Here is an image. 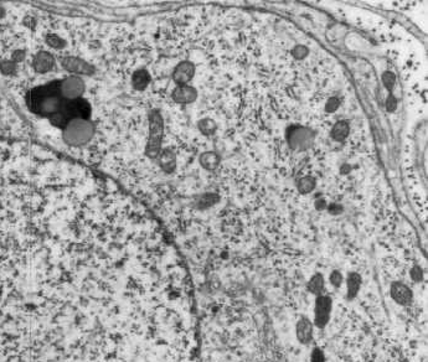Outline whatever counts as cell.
<instances>
[{
  "mask_svg": "<svg viewBox=\"0 0 428 362\" xmlns=\"http://www.w3.org/2000/svg\"><path fill=\"white\" fill-rule=\"evenodd\" d=\"M63 102L65 98L61 95V81L39 86L31 90L26 97V103L31 112L47 117L60 111Z\"/></svg>",
  "mask_w": 428,
  "mask_h": 362,
  "instance_id": "obj_1",
  "label": "cell"
},
{
  "mask_svg": "<svg viewBox=\"0 0 428 362\" xmlns=\"http://www.w3.org/2000/svg\"><path fill=\"white\" fill-rule=\"evenodd\" d=\"M95 134V125L90 120L72 119L63 129V140L71 147L87 144Z\"/></svg>",
  "mask_w": 428,
  "mask_h": 362,
  "instance_id": "obj_2",
  "label": "cell"
},
{
  "mask_svg": "<svg viewBox=\"0 0 428 362\" xmlns=\"http://www.w3.org/2000/svg\"><path fill=\"white\" fill-rule=\"evenodd\" d=\"M164 135V120L158 109L149 114V138L146 147V154L151 159H155L162 152V141Z\"/></svg>",
  "mask_w": 428,
  "mask_h": 362,
  "instance_id": "obj_3",
  "label": "cell"
},
{
  "mask_svg": "<svg viewBox=\"0 0 428 362\" xmlns=\"http://www.w3.org/2000/svg\"><path fill=\"white\" fill-rule=\"evenodd\" d=\"M288 146L293 150H307L314 143L315 135L312 129L303 125H291L286 130Z\"/></svg>",
  "mask_w": 428,
  "mask_h": 362,
  "instance_id": "obj_4",
  "label": "cell"
},
{
  "mask_svg": "<svg viewBox=\"0 0 428 362\" xmlns=\"http://www.w3.org/2000/svg\"><path fill=\"white\" fill-rule=\"evenodd\" d=\"M60 111L67 115L71 120L72 119L88 120L91 117V113H92L91 104L82 97L72 99V101H66L65 99V102H63Z\"/></svg>",
  "mask_w": 428,
  "mask_h": 362,
  "instance_id": "obj_5",
  "label": "cell"
},
{
  "mask_svg": "<svg viewBox=\"0 0 428 362\" xmlns=\"http://www.w3.org/2000/svg\"><path fill=\"white\" fill-rule=\"evenodd\" d=\"M333 300L328 296H318L314 307V324L317 328L324 329L330 319Z\"/></svg>",
  "mask_w": 428,
  "mask_h": 362,
  "instance_id": "obj_6",
  "label": "cell"
},
{
  "mask_svg": "<svg viewBox=\"0 0 428 362\" xmlns=\"http://www.w3.org/2000/svg\"><path fill=\"white\" fill-rule=\"evenodd\" d=\"M85 90L86 86L84 80L79 76H69L61 81V95L66 101L81 98Z\"/></svg>",
  "mask_w": 428,
  "mask_h": 362,
  "instance_id": "obj_7",
  "label": "cell"
},
{
  "mask_svg": "<svg viewBox=\"0 0 428 362\" xmlns=\"http://www.w3.org/2000/svg\"><path fill=\"white\" fill-rule=\"evenodd\" d=\"M390 296L395 303H397L398 305H402V307L410 305L413 300V293H412L410 286L401 283V281H395L391 284Z\"/></svg>",
  "mask_w": 428,
  "mask_h": 362,
  "instance_id": "obj_8",
  "label": "cell"
},
{
  "mask_svg": "<svg viewBox=\"0 0 428 362\" xmlns=\"http://www.w3.org/2000/svg\"><path fill=\"white\" fill-rule=\"evenodd\" d=\"M62 66L66 71L75 75H92L95 72V68H93L92 65L81 60V58L74 57V56H68V57L63 58Z\"/></svg>",
  "mask_w": 428,
  "mask_h": 362,
  "instance_id": "obj_9",
  "label": "cell"
},
{
  "mask_svg": "<svg viewBox=\"0 0 428 362\" xmlns=\"http://www.w3.org/2000/svg\"><path fill=\"white\" fill-rule=\"evenodd\" d=\"M195 65L190 61H183L174 68L173 80L179 86H185L194 79Z\"/></svg>",
  "mask_w": 428,
  "mask_h": 362,
  "instance_id": "obj_10",
  "label": "cell"
},
{
  "mask_svg": "<svg viewBox=\"0 0 428 362\" xmlns=\"http://www.w3.org/2000/svg\"><path fill=\"white\" fill-rule=\"evenodd\" d=\"M171 97H173L174 102H176V103L189 104V103H192V102L196 99L197 91L189 85L178 86V87L173 91Z\"/></svg>",
  "mask_w": 428,
  "mask_h": 362,
  "instance_id": "obj_11",
  "label": "cell"
},
{
  "mask_svg": "<svg viewBox=\"0 0 428 362\" xmlns=\"http://www.w3.org/2000/svg\"><path fill=\"white\" fill-rule=\"evenodd\" d=\"M297 339L301 344L308 345L313 340V324L306 316H302L297 323Z\"/></svg>",
  "mask_w": 428,
  "mask_h": 362,
  "instance_id": "obj_12",
  "label": "cell"
},
{
  "mask_svg": "<svg viewBox=\"0 0 428 362\" xmlns=\"http://www.w3.org/2000/svg\"><path fill=\"white\" fill-rule=\"evenodd\" d=\"M33 66L35 71L39 72V74H46V72L51 71L55 66V58L50 52L41 51L34 57Z\"/></svg>",
  "mask_w": 428,
  "mask_h": 362,
  "instance_id": "obj_13",
  "label": "cell"
},
{
  "mask_svg": "<svg viewBox=\"0 0 428 362\" xmlns=\"http://www.w3.org/2000/svg\"><path fill=\"white\" fill-rule=\"evenodd\" d=\"M158 160H159V165L162 170L167 174H171L176 168V157L174 154L173 150L164 149L160 152L158 155Z\"/></svg>",
  "mask_w": 428,
  "mask_h": 362,
  "instance_id": "obj_14",
  "label": "cell"
},
{
  "mask_svg": "<svg viewBox=\"0 0 428 362\" xmlns=\"http://www.w3.org/2000/svg\"><path fill=\"white\" fill-rule=\"evenodd\" d=\"M361 283H363V279H361V275L358 274V273L351 272L347 274L346 278V298L349 300H352L355 297L358 296V293H359L360 291V286Z\"/></svg>",
  "mask_w": 428,
  "mask_h": 362,
  "instance_id": "obj_15",
  "label": "cell"
},
{
  "mask_svg": "<svg viewBox=\"0 0 428 362\" xmlns=\"http://www.w3.org/2000/svg\"><path fill=\"white\" fill-rule=\"evenodd\" d=\"M151 75L147 69H138L132 76V85L137 91H143L151 83Z\"/></svg>",
  "mask_w": 428,
  "mask_h": 362,
  "instance_id": "obj_16",
  "label": "cell"
},
{
  "mask_svg": "<svg viewBox=\"0 0 428 362\" xmlns=\"http://www.w3.org/2000/svg\"><path fill=\"white\" fill-rule=\"evenodd\" d=\"M200 164L204 169L212 171L220 164V157L215 152H206L200 155Z\"/></svg>",
  "mask_w": 428,
  "mask_h": 362,
  "instance_id": "obj_17",
  "label": "cell"
},
{
  "mask_svg": "<svg viewBox=\"0 0 428 362\" xmlns=\"http://www.w3.org/2000/svg\"><path fill=\"white\" fill-rule=\"evenodd\" d=\"M349 123H347L346 120H339V122H336L335 124H334V127L331 128L330 135L335 141H344L345 139H346L347 134H349Z\"/></svg>",
  "mask_w": 428,
  "mask_h": 362,
  "instance_id": "obj_18",
  "label": "cell"
},
{
  "mask_svg": "<svg viewBox=\"0 0 428 362\" xmlns=\"http://www.w3.org/2000/svg\"><path fill=\"white\" fill-rule=\"evenodd\" d=\"M307 288H308V291L312 294H314V296H323V292H324L325 288V280L324 277H323V274H320V273H315L314 275H313L312 278H310V280L308 281V285H307Z\"/></svg>",
  "mask_w": 428,
  "mask_h": 362,
  "instance_id": "obj_19",
  "label": "cell"
},
{
  "mask_svg": "<svg viewBox=\"0 0 428 362\" xmlns=\"http://www.w3.org/2000/svg\"><path fill=\"white\" fill-rule=\"evenodd\" d=\"M315 179L312 176H303L297 181V189L301 194H310L315 189Z\"/></svg>",
  "mask_w": 428,
  "mask_h": 362,
  "instance_id": "obj_20",
  "label": "cell"
},
{
  "mask_svg": "<svg viewBox=\"0 0 428 362\" xmlns=\"http://www.w3.org/2000/svg\"><path fill=\"white\" fill-rule=\"evenodd\" d=\"M197 128L204 135H212L218 129V125H216L215 120H212L211 118H204V119L199 120Z\"/></svg>",
  "mask_w": 428,
  "mask_h": 362,
  "instance_id": "obj_21",
  "label": "cell"
},
{
  "mask_svg": "<svg viewBox=\"0 0 428 362\" xmlns=\"http://www.w3.org/2000/svg\"><path fill=\"white\" fill-rule=\"evenodd\" d=\"M49 120L52 125H55V127L60 128V129H62V130L65 129V128L68 125V123L71 122V119H69L67 115H66L65 113H62L61 111L56 112L55 114L50 115Z\"/></svg>",
  "mask_w": 428,
  "mask_h": 362,
  "instance_id": "obj_22",
  "label": "cell"
},
{
  "mask_svg": "<svg viewBox=\"0 0 428 362\" xmlns=\"http://www.w3.org/2000/svg\"><path fill=\"white\" fill-rule=\"evenodd\" d=\"M219 201V196L215 194H204L200 197H197L196 200V206L199 208H207L210 206H212L213 203H216Z\"/></svg>",
  "mask_w": 428,
  "mask_h": 362,
  "instance_id": "obj_23",
  "label": "cell"
},
{
  "mask_svg": "<svg viewBox=\"0 0 428 362\" xmlns=\"http://www.w3.org/2000/svg\"><path fill=\"white\" fill-rule=\"evenodd\" d=\"M46 44L49 45L50 47H52V49L56 50H60L63 49V47L66 46V41L62 39V37H60L58 35L55 34H50L46 36Z\"/></svg>",
  "mask_w": 428,
  "mask_h": 362,
  "instance_id": "obj_24",
  "label": "cell"
},
{
  "mask_svg": "<svg viewBox=\"0 0 428 362\" xmlns=\"http://www.w3.org/2000/svg\"><path fill=\"white\" fill-rule=\"evenodd\" d=\"M17 63L13 62L12 60H4L0 61V72L5 76H13L17 74Z\"/></svg>",
  "mask_w": 428,
  "mask_h": 362,
  "instance_id": "obj_25",
  "label": "cell"
},
{
  "mask_svg": "<svg viewBox=\"0 0 428 362\" xmlns=\"http://www.w3.org/2000/svg\"><path fill=\"white\" fill-rule=\"evenodd\" d=\"M382 82H384L385 87L387 88V90L391 92L392 90H394L395 87V83H396V76L392 72L386 71L384 75H382Z\"/></svg>",
  "mask_w": 428,
  "mask_h": 362,
  "instance_id": "obj_26",
  "label": "cell"
},
{
  "mask_svg": "<svg viewBox=\"0 0 428 362\" xmlns=\"http://www.w3.org/2000/svg\"><path fill=\"white\" fill-rule=\"evenodd\" d=\"M329 280H330L331 285H334L335 288H339V286L342 284V280H344V277H342V274L339 270H333V272L330 273V277H329Z\"/></svg>",
  "mask_w": 428,
  "mask_h": 362,
  "instance_id": "obj_27",
  "label": "cell"
},
{
  "mask_svg": "<svg viewBox=\"0 0 428 362\" xmlns=\"http://www.w3.org/2000/svg\"><path fill=\"white\" fill-rule=\"evenodd\" d=\"M410 275H411V279L413 281H417V283L423 280V277H424L423 270H422V268L419 267V265H414V267L412 268Z\"/></svg>",
  "mask_w": 428,
  "mask_h": 362,
  "instance_id": "obj_28",
  "label": "cell"
},
{
  "mask_svg": "<svg viewBox=\"0 0 428 362\" xmlns=\"http://www.w3.org/2000/svg\"><path fill=\"white\" fill-rule=\"evenodd\" d=\"M339 106H340V101L336 97H331L328 99V103H326L325 106V111L328 112V113H333V112H335L336 109L339 108Z\"/></svg>",
  "mask_w": 428,
  "mask_h": 362,
  "instance_id": "obj_29",
  "label": "cell"
},
{
  "mask_svg": "<svg viewBox=\"0 0 428 362\" xmlns=\"http://www.w3.org/2000/svg\"><path fill=\"white\" fill-rule=\"evenodd\" d=\"M310 360H312V362H325V355L322 351V348L315 347L314 350L312 351Z\"/></svg>",
  "mask_w": 428,
  "mask_h": 362,
  "instance_id": "obj_30",
  "label": "cell"
},
{
  "mask_svg": "<svg viewBox=\"0 0 428 362\" xmlns=\"http://www.w3.org/2000/svg\"><path fill=\"white\" fill-rule=\"evenodd\" d=\"M25 58V51L24 50H15L12 55V61L15 63L23 62Z\"/></svg>",
  "mask_w": 428,
  "mask_h": 362,
  "instance_id": "obj_31",
  "label": "cell"
},
{
  "mask_svg": "<svg viewBox=\"0 0 428 362\" xmlns=\"http://www.w3.org/2000/svg\"><path fill=\"white\" fill-rule=\"evenodd\" d=\"M386 108L389 112H395V109L397 108V99L392 95H390L386 99Z\"/></svg>",
  "mask_w": 428,
  "mask_h": 362,
  "instance_id": "obj_32",
  "label": "cell"
},
{
  "mask_svg": "<svg viewBox=\"0 0 428 362\" xmlns=\"http://www.w3.org/2000/svg\"><path fill=\"white\" fill-rule=\"evenodd\" d=\"M293 55L296 58H303L306 57V55H308V50L304 46H297L296 49L293 50Z\"/></svg>",
  "mask_w": 428,
  "mask_h": 362,
  "instance_id": "obj_33",
  "label": "cell"
},
{
  "mask_svg": "<svg viewBox=\"0 0 428 362\" xmlns=\"http://www.w3.org/2000/svg\"><path fill=\"white\" fill-rule=\"evenodd\" d=\"M326 208H328V211L331 214H339L344 211V207H342L341 205H339V203H330Z\"/></svg>",
  "mask_w": 428,
  "mask_h": 362,
  "instance_id": "obj_34",
  "label": "cell"
},
{
  "mask_svg": "<svg viewBox=\"0 0 428 362\" xmlns=\"http://www.w3.org/2000/svg\"><path fill=\"white\" fill-rule=\"evenodd\" d=\"M326 207H328V203H326L324 198H319V200L315 201V208H317V210L322 211V210H325Z\"/></svg>",
  "mask_w": 428,
  "mask_h": 362,
  "instance_id": "obj_35",
  "label": "cell"
},
{
  "mask_svg": "<svg viewBox=\"0 0 428 362\" xmlns=\"http://www.w3.org/2000/svg\"><path fill=\"white\" fill-rule=\"evenodd\" d=\"M4 15H5V10L3 9V8H0V19L4 17Z\"/></svg>",
  "mask_w": 428,
  "mask_h": 362,
  "instance_id": "obj_36",
  "label": "cell"
}]
</instances>
